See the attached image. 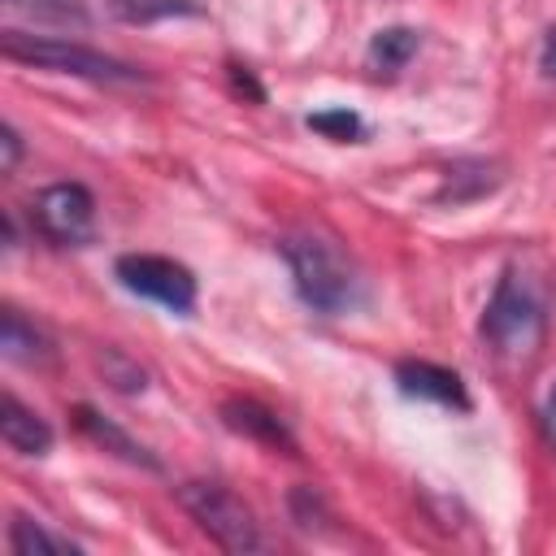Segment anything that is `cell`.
Masks as SVG:
<instances>
[{"label": "cell", "instance_id": "obj_1", "mask_svg": "<svg viewBox=\"0 0 556 556\" xmlns=\"http://www.w3.org/2000/svg\"><path fill=\"white\" fill-rule=\"evenodd\" d=\"M278 248H282V256L291 265V278H295L300 300L313 313L339 317V313H348L361 300V274L343 256V248L334 239H326L317 230H295Z\"/></svg>", "mask_w": 556, "mask_h": 556}, {"label": "cell", "instance_id": "obj_2", "mask_svg": "<svg viewBox=\"0 0 556 556\" xmlns=\"http://www.w3.org/2000/svg\"><path fill=\"white\" fill-rule=\"evenodd\" d=\"M0 52L17 65H35V70L70 74V78H87V83H143L148 78L143 70H135V65L109 56V52H96V48L56 39V35H30V30H17V26H9L0 35Z\"/></svg>", "mask_w": 556, "mask_h": 556}, {"label": "cell", "instance_id": "obj_3", "mask_svg": "<svg viewBox=\"0 0 556 556\" xmlns=\"http://www.w3.org/2000/svg\"><path fill=\"white\" fill-rule=\"evenodd\" d=\"M543 326H547V317H543V304L530 291V282L517 269H504L486 300V313H482V339H491L508 356H526L543 343Z\"/></svg>", "mask_w": 556, "mask_h": 556}, {"label": "cell", "instance_id": "obj_4", "mask_svg": "<svg viewBox=\"0 0 556 556\" xmlns=\"http://www.w3.org/2000/svg\"><path fill=\"white\" fill-rule=\"evenodd\" d=\"M178 504L191 513V521L217 543V547H226V552H261L265 547V539H261V526H256V517H252V508L230 491V486H222V482H204V478H195V482H182L178 486Z\"/></svg>", "mask_w": 556, "mask_h": 556}, {"label": "cell", "instance_id": "obj_5", "mask_svg": "<svg viewBox=\"0 0 556 556\" xmlns=\"http://www.w3.org/2000/svg\"><path fill=\"white\" fill-rule=\"evenodd\" d=\"M117 282L143 300H156L169 313H191L195 308V274L169 256H152V252H126L113 265Z\"/></svg>", "mask_w": 556, "mask_h": 556}, {"label": "cell", "instance_id": "obj_6", "mask_svg": "<svg viewBox=\"0 0 556 556\" xmlns=\"http://www.w3.org/2000/svg\"><path fill=\"white\" fill-rule=\"evenodd\" d=\"M30 217L56 248H83L96 235V195L83 182H52L35 195Z\"/></svg>", "mask_w": 556, "mask_h": 556}, {"label": "cell", "instance_id": "obj_7", "mask_svg": "<svg viewBox=\"0 0 556 556\" xmlns=\"http://www.w3.org/2000/svg\"><path fill=\"white\" fill-rule=\"evenodd\" d=\"M395 382L413 400H430V404L469 413V391H465V382H460L456 369H443L434 361H400L395 365Z\"/></svg>", "mask_w": 556, "mask_h": 556}, {"label": "cell", "instance_id": "obj_8", "mask_svg": "<svg viewBox=\"0 0 556 556\" xmlns=\"http://www.w3.org/2000/svg\"><path fill=\"white\" fill-rule=\"evenodd\" d=\"M222 421L235 430V434H248L265 447H278V452H295V434L287 430V421L278 413H269L265 404L256 400H226L222 404Z\"/></svg>", "mask_w": 556, "mask_h": 556}, {"label": "cell", "instance_id": "obj_9", "mask_svg": "<svg viewBox=\"0 0 556 556\" xmlns=\"http://www.w3.org/2000/svg\"><path fill=\"white\" fill-rule=\"evenodd\" d=\"M0 439L22 456H43L52 447V426L35 408H26L17 395L4 391V400H0Z\"/></svg>", "mask_w": 556, "mask_h": 556}, {"label": "cell", "instance_id": "obj_10", "mask_svg": "<svg viewBox=\"0 0 556 556\" xmlns=\"http://www.w3.org/2000/svg\"><path fill=\"white\" fill-rule=\"evenodd\" d=\"M74 421H78V430H83L91 443H100L104 452H113V456H122V460H130V465H143V469H161V460H156L139 439H130L122 426H113L109 417H100L91 404H78V408H74Z\"/></svg>", "mask_w": 556, "mask_h": 556}, {"label": "cell", "instance_id": "obj_11", "mask_svg": "<svg viewBox=\"0 0 556 556\" xmlns=\"http://www.w3.org/2000/svg\"><path fill=\"white\" fill-rule=\"evenodd\" d=\"M0 352L17 365H43V361H52V339L35 321H26L17 308H4L0 313Z\"/></svg>", "mask_w": 556, "mask_h": 556}, {"label": "cell", "instance_id": "obj_12", "mask_svg": "<svg viewBox=\"0 0 556 556\" xmlns=\"http://www.w3.org/2000/svg\"><path fill=\"white\" fill-rule=\"evenodd\" d=\"M104 4L126 26H152L165 17H204L200 0H104Z\"/></svg>", "mask_w": 556, "mask_h": 556}, {"label": "cell", "instance_id": "obj_13", "mask_svg": "<svg viewBox=\"0 0 556 556\" xmlns=\"http://www.w3.org/2000/svg\"><path fill=\"white\" fill-rule=\"evenodd\" d=\"M0 4H4V13L26 17L35 26H78L83 30L91 22L83 0H0Z\"/></svg>", "mask_w": 556, "mask_h": 556}, {"label": "cell", "instance_id": "obj_14", "mask_svg": "<svg viewBox=\"0 0 556 556\" xmlns=\"http://www.w3.org/2000/svg\"><path fill=\"white\" fill-rule=\"evenodd\" d=\"M495 187H500L495 165H486V161H456V165L447 169L443 187H439V200L465 204V200H478V195H486V191H495Z\"/></svg>", "mask_w": 556, "mask_h": 556}, {"label": "cell", "instance_id": "obj_15", "mask_svg": "<svg viewBox=\"0 0 556 556\" xmlns=\"http://www.w3.org/2000/svg\"><path fill=\"white\" fill-rule=\"evenodd\" d=\"M9 547H13L17 556H78V543L52 534L48 526H39V521H30V517H13V526H9Z\"/></svg>", "mask_w": 556, "mask_h": 556}, {"label": "cell", "instance_id": "obj_16", "mask_svg": "<svg viewBox=\"0 0 556 556\" xmlns=\"http://www.w3.org/2000/svg\"><path fill=\"white\" fill-rule=\"evenodd\" d=\"M417 30L413 26H382L374 39H369V65L374 70H387V74H395V70H404L408 61H413V52H417Z\"/></svg>", "mask_w": 556, "mask_h": 556}, {"label": "cell", "instance_id": "obj_17", "mask_svg": "<svg viewBox=\"0 0 556 556\" xmlns=\"http://www.w3.org/2000/svg\"><path fill=\"white\" fill-rule=\"evenodd\" d=\"M304 122H308V130H317V135H326L334 143H352V139L365 135V122L352 109H321V113H308Z\"/></svg>", "mask_w": 556, "mask_h": 556}, {"label": "cell", "instance_id": "obj_18", "mask_svg": "<svg viewBox=\"0 0 556 556\" xmlns=\"http://www.w3.org/2000/svg\"><path fill=\"white\" fill-rule=\"evenodd\" d=\"M100 369H104V378H109L117 391H143V387H148V374H143L135 361H126L117 348H104Z\"/></svg>", "mask_w": 556, "mask_h": 556}, {"label": "cell", "instance_id": "obj_19", "mask_svg": "<svg viewBox=\"0 0 556 556\" xmlns=\"http://www.w3.org/2000/svg\"><path fill=\"white\" fill-rule=\"evenodd\" d=\"M226 74H230V87H235L239 96H248V100H256V104L265 100V87L252 78V70H248V65H230Z\"/></svg>", "mask_w": 556, "mask_h": 556}, {"label": "cell", "instance_id": "obj_20", "mask_svg": "<svg viewBox=\"0 0 556 556\" xmlns=\"http://www.w3.org/2000/svg\"><path fill=\"white\" fill-rule=\"evenodd\" d=\"M17 161H22V135L13 126H0V169L9 174Z\"/></svg>", "mask_w": 556, "mask_h": 556}, {"label": "cell", "instance_id": "obj_21", "mask_svg": "<svg viewBox=\"0 0 556 556\" xmlns=\"http://www.w3.org/2000/svg\"><path fill=\"white\" fill-rule=\"evenodd\" d=\"M539 65H543L547 78H556V26H552L547 39H543V56H539Z\"/></svg>", "mask_w": 556, "mask_h": 556}, {"label": "cell", "instance_id": "obj_22", "mask_svg": "<svg viewBox=\"0 0 556 556\" xmlns=\"http://www.w3.org/2000/svg\"><path fill=\"white\" fill-rule=\"evenodd\" d=\"M543 417H547V430H552V439H556V382H552V391H547V404H543Z\"/></svg>", "mask_w": 556, "mask_h": 556}]
</instances>
